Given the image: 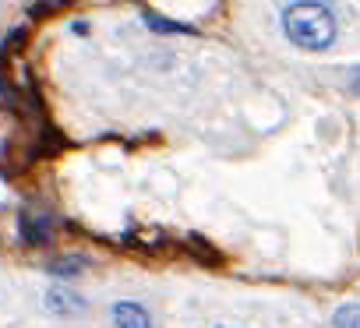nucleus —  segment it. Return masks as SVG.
<instances>
[{
    "mask_svg": "<svg viewBox=\"0 0 360 328\" xmlns=\"http://www.w3.org/2000/svg\"><path fill=\"white\" fill-rule=\"evenodd\" d=\"M22 233H25V240L29 244H46L50 240V226L43 223V219H22Z\"/></svg>",
    "mask_w": 360,
    "mask_h": 328,
    "instance_id": "nucleus-5",
    "label": "nucleus"
},
{
    "mask_svg": "<svg viewBox=\"0 0 360 328\" xmlns=\"http://www.w3.org/2000/svg\"><path fill=\"white\" fill-rule=\"evenodd\" d=\"M46 307L53 314H64V317H75V314H85V296L75 293L71 286H53L46 293Z\"/></svg>",
    "mask_w": 360,
    "mask_h": 328,
    "instance_id": "nucleus-2",
    "label": "nucleus"
},
{
    "mask_svg": "<svg viewBox=\"0 0 360 328\" xmlns=\"http://www.w3.org/2000/svg\"><path fill=\"white\" fill-rule=\"evenodd\" d=\"M113 324L117 328H152V317L141 303L120 300V303H113Z\"/></svg>",
    "mask_w": 360,
    "mask_h": 328,
    "instance_id": "nucleus-3",
    "label": "nucleus"
},
{
    "mask_svg": "<svg viewBox=\"0 0 360 328\" xmlns=\"http://www.w3.org/2000/svg\"><path fill=\"white\" fill-rule=\"evenodd\" d=\"M335 328H360V303H342L332 317Z\"/></svg>",
    "mask_w": 360,
    "mask_h": 328,
    "instance_id": "nucleus-6",
    "label": "nucleus"
},
{
    "mask_svg": "<svg viewBox=\"0 0 360 328\" xmlns=\"http://www.w3.org/2000/svg\"><path fill=\"white\" fill-rule=\"evenodd\" d=\"M89 261L85 258H57V261H50V272L53 275H64V279H71L75 272H82Z\"/></svg>",
    "mask_w": 360,
    "mask_h": 328,
    "instance_id": "nucleus-7",
    "label": "nucleus"
},
{
    "mask_svg": "<svg viewBox=\"0 0 360 328\" xmlns=\"http://www.w3.org/2000/svg\"><path fill=\"white\" fill-rule=\"evenodd\" d=\"M349 88H353V92H360V67H353V71H349Z\"/></svg>",
    "mask_w": 360,
    "mask_h": 328,
    "instance_id": "nucleus-8",
    "label": "nucleus"
},
{
    "mask_svg": "<svg viewBox=\"0 0 360 328\" xmlns=\"http://www.w3.org/2000/svg\"><path fill=\"white\" fill-rule=\"evenodd\" d=\"M141 18H145V25H148L152 32H184V36H195V32H198L195 25H184V22H169V18H159L152 8H145V11H141Z\"/></svg>",
    "mask_w": 360,
    "mask_h": 328,
    "instance_id": "nucleus-4",
    "label": "nucleus"
},
{
    "mask_svg": "<svg viewBox=\"0 0 360 328\" xmlns=\"http://www.w3.org/2000/svg\"><path fill=\"white\" fill-rule=\"evenodd\" d=\"M283 32L300 50H328L335 43V15L328 4H290L283 8Z\"/></svg>",
    "mask_w": 360,
    "mask_h": 328,
    "instance_id": "nucleus-1",
    "label": "nucleus"
}]
</instances>
